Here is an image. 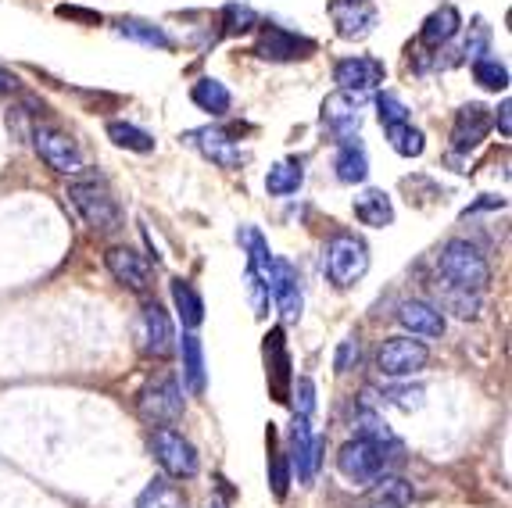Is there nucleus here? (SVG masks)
Returning <instances> with one entry per match:
<instances>
[{
	"instance_id": "18",
	"label": "nucleus",
	"mask_w": 512,
	"mask_h": 508,
	"mask_svg": "<svg viewBox=\"0 0 512 508\" xmlns=\"http://www.w3.org/2000/svg\"><path fill=\"white\" fill-rule=\"evenodd\" d=\"M265 373H269V390L280 405L291 401V358L283 348V330H273L265 337Z\"/></svg>"
},
{
	"instance_id": "4",
	"label": "nucleus",
	"mask_w": 512,
	"mask_h": 508,
	"mask_svg": "<svg viewBox=\"0 0 512 508\" xmlns=\"http://www.w3.org/2000/svg\"><path fill=\"white\" fill-rule=\"evenodd\" d=\"M323 272L333 287H355L369 272V247L355 233H337L323 251Z\"/></svg>"
},
{
	"instance_id": "41",
	"label": "nucleus",
	"mask_w": 512,
	"mask_h": 508,
	"mask_svg": "<svg viewBox=\"0 0 512 508\" xmlns=\"http://www.w3.org/2000/svg\"><path fill=\"white\" fill-rule=\"evenodd\" d=\"M248 294H251V308H255V315L269 312V287H265L262 272L251 269V265H248Z\"/></svg>"
},
{
	"instance_id": "22",
	"label": "nucleus",
	"mask_w": 512,
	"mask_h": 508,
	"mask_svg": "<svg viewBox=\"0 0 512 508\" xmlns=\"http://www.w3.org/2000/svg\"><path fill=\"white\" fill-rule=\"evenodd\" d=\"M355 219L362 222V226H373V229H384L394 222V204L391 197L384 194V190H362L359 197H355Z\"/></svg>"
},
{
	"instance_id": "8",
	"label": "nucleus",
	"mask_w": 512,
	"mask_h": 508,
	"mask_svg": "<svg viewBox=\"0 0 512 508\" xmlns=\"http://www.w3.org/2000/svg\"><path fill=\"white\" fill-rule=\"evenodd\" d=\"M430 362V351L423 340H412V337H391L384 340V348L376 355V369L391 380H405V376L419 373V369H427Z\"/></svg>"
},
{
	"instance_id": "14",
	"label": "nucleus",
	"mask_w": 512,
	"mask_h": 508,
	"mask_svg": "<svg viewBox=\"0 0 512 508\" xmlns=\"http://www.w3.org/2000/svg\"><path fill=\"white\" fill-rule=\"evenodd\" d=\"M330 18L341 40H366L376 26L373 0H330Z\"/></svg>"
},
{
	"instance_id": "13",
	"label": "nucleus",
	"mask_w": 512,
	"mask_h": 508,
	"mask_svg": "<svg viewBox=\"0 0 512 508\" xmlns=\"http://www.w3.org/2000/svg\"><path fill=\"white\" fill-rule=\"evenodd\" d=\"M140 340H144V355L165 358L176 348V330H172V319L158 301H144L140 308Z\"/></svg>"
},
{
	"instance_id": "45",
	"label": "nucleus",
	"mask_w": 512,
	"mask_h": 508,
	"mask_svg": "<svg viewBox=\"0 0 512 508\" xmlns=\"http://www.w3.org/2000/svg\"><path fill=\"white\" fill-rule=\"evenodd\" d=\"M15 90H18V76L15 72H8V68H0V97L15 94Z\"/></svg>"
},
{
	"instance_id": "3",
	"label": "nucleus",
	"mask_w": 512,
	"mask_h": 508,
	"mask_svg": "<svg viewBox=\"0 0 512 508\" xmlns=\"http://www.w3.org/2000/svg\"><path fill=\"white\" fill-rule=\"evenodd\" d=\"M69 201L76 204V212L83 215L86 226L97 229V233H119L122 229V208L115 194L104 187V179H76L69 187Z\"/></svg>"
},
{
	"instance_id": "24",
	"label": "nucleus",
	"mask_w": 512,
	"mask_h": 508,
	"mask_svg": "<svg viewBox=\"0 0 512 508\" xmlns=\"http://www.w3.org/2000/svg\"><path fill=\"white\" fill-rule=\"evenodd\" d=\"M115 29H119V36L140 43V47H151V51H172V36L165 33L162 26L144 22V18H119Z\"/></svg>"
},
{
	"instance_id": "5",
	"label": "nucleus",
	"mask_w": 512,
	"mask_h": 508,
	"mask_svg": "<svg viewBox=\"0 0 512 508\" xmlns=\"http://www.w3.org/2000/svg\"><path fill=\"white\" fill-rule=\"evenodd\" d=\"M151 455H154V462L165 469L169 480H190V476H197V469H201L197 448L180 430H172V426H158V430L151 433Z\"/></svg>"
},
{
	"instance_id": "23",
	"label": "nucleus",
	"mask_w": 512,
	"mask_h": 508,
	"mask_svg": "<svg viewBox=\"0 0 512 508\" xmlns=\"http://www.w3.org/2000/svg\"><path fill=\"white\" fill-rule=\"evenodd\" d=\"M459 29H462V15L452 8V4H444V8H437L434 15L423 22V29H419V43H423V47H444V43L452 40Z\"/></svg>"
},
{
	"instance_id": "12",
	"label": "nucleus",
	"mask_w": 512,
	"mask_h": 508,
	"mask_svg": "<svg viewBox=\"0 0 512 508\" xmlns=\"http://www.w3.org/2000/svg\"><path fill=\"white\" fill-rule=\"evenodd\" d=\"M387 68L376 58H344L333 65V83L341 86L344 94H373L376 86H384Z\"/></svg>"
},
{
	"instance_id": "17",
	"label": "nucleus",
	"mask_w": 512,
	"mask_h": 508,
	"mask_svg": "<svg viewBox=\"0 0 512 508\" xmlns=\"http://www.w3.org/2000/svg\"><path fill=\"white\" fill-rule=\"evenodd\" d=\"M359 108H362V94H330L323 101V126H330V133L337 136V144L341 140H351V136H359Z\"/></svg>"
},
{
	"instance_id": "34",
	"label": "nucleus",
	"mask_w": 512,
	"mask_h": 508,
	"mask_svg": "<svg viewBox=\"0 0 512 508\" xmlns=\"http://www.w3.org/2000/svg\"><path fill=\"white\" fill-rule=\"evenodd\" d=\"M269 483H273V494L276 498H287V487H291V466H287V462H291V458L283 455L280 451V444H276V433H269Z\"/></svg>"
},
{
	"instance_id": "36",
	"label": "nucleus",
	"mask_w": 512,
	"mask_h": 508,
	"mask_svg": "<svg viewBox=\"0 0 512 508\" xmlns=\"http://www.w3.org/2000/svg\"><path fill=\"white\" fill-rule=\"evenodd\" d=\"M240 244L248 247V254H251V269H258V272H265L269 269V262H273L276 254L269 251V244H265V237L258 233V229H240Z\"/></svg>"
},
{
	"instance_id": "15",
	"label": "nucleus",
	"mask_w": 512,
	"mask_h": 508,
	"mask_svg": "<svg viewBox=\"0 0 512 508\" xmlns=\"http://www.w3.org/2000/svg\"><path fill=\"white\" fill-rule=\"evenodd\" d=\"M291 462L298 466L301 483H312L319 473V462H323V441H319L308 419L294 415V426H291Z\"/></svg>"
},
{
	"instance_id": "32",
	"label": "nucleus",
	"mask_w": 512,
	"mask_h": 508,
	"mask_svg": "<svg viewBox=\"0 0 512 508\" xmlns=\"http://www.w3.org/2000/svg\"><path fill=\"white\" fill-rule=\"evenodd\" d=\"M108 136L111 144L126 147V151H137V154L154 151V136L144 133L140 126H133V122H108Z\"/></svg>"
},
{
	"instance_id": "6",
	"label": "nucleus",
	"mask_w": 512,
	"mask_h": 508,
	"mask_svg": "<svg viewBox=\"0 0 512 508\" xmlns=\"http://www.w3.org/2000/svg\"><path fill=\"white\" fill-rule=\"evenodd\" d=\"M137 408H140V415H144L147 423L172 426L183 415V387H180V380H176V376H169V373L154 376V380L140 390Z\"/></svg>"
},
{
	"instance_id": "43",
	"label": "nucleus",
	"mask_w": 512,
	"mask_h": 508,
	"mask_svg": "<svg viewBox=\"0 0 512 508\" xmlns=\"http://www.w3.org/2000/svg\"><path fill=\"white\" fill-rule=\"evenodd\" d=\"M487 40H491V29H487L484 22H477V26H473V36H470V40H466V47H462V54H466V58H470V61L484 58Z\"/></svg>"
},
{
	"instance_id": "21",
	"label": "nucleus",
	"mask_w": 512,
	"mask_h": 508,
	"mask_svg": "<svg viewBox=\"0 0 512 508\" xmlns=\"http://www.w3.org/2000/svg\"><path fill=\"white\" fill-rule=\"evenodd\" d=\"M333 169H337V179H341V183H362V179L369 176V158H366V147L359 144V136H351V140H341V144H337Z\"/></svg>"
},
{
	"instance_id": "46",
	"label": "nucleus",
	"mask_w": 512,
	"mask_h": 508,
	"mask_svg": "<svg viewBox=\"0 0 512 508\" xmlns=\"http://www.w3.org/2000/svg\"><path fill=\"white\" fill-rule=\"evenodd\" d=\"M58 15H65V18H83V22H97V15H90V11H79V8H61Z\"/></svg>"
},
{
	"instance_id": "35",
	"label": "nucleus",
	"mask_w": 512,
	"mask_h": 508,
	"mask_svg": "<svg viewBox=\"0 0 512 508\" xmlns=\"http://www.w3.org/2000/svg\"><path fill=\"white\" fill-rule=\"evenodd\" d=\"M473 79H477L484 90H509V68L498 58H477L473 61Z\"/></svg>"
},
{
	"instance_id": "11",
	"label": "nucleus",
	"mask_w": 512,
	"mask_h": 508,
	"mask_svg": "<svg viewBox=\"0 0 512 508\" xmlns=\"http://www.w3.org/2000/svg\"><path fill=\"white\" fill-rule=\"evenodd\" d=\"M262 26V36L255 43V54L265 61H298L308 58V54L316 51V43L308 40V36H298L291 29L273 26V22H258Z\"/></svg>"
},
{
	"instance_id": "44",
	"label": "nucleus",
	"mask_w": 512,
	"mask_h": 508,
	"mask_svg": "<svg viewBox=\"0 0 512 508\" xmlns=\"http://www.w3.org/2000/svg\"><path fill=\"white\" fill-rule=\"evenodd\" d=\"M498 129H502V136H512V104L502 101V108H498Z\"/></svg>"
},
{
	"instance_id": "47",
	"label": "nucleus",
	"mask_w": 512,
	"mask_h": 508,
	"mask_svg": "<svg viewBox=\"0 0 512 508\" xmlns=\"http://www.w3.org/2000/svg\"><path fill=\"white\" fill-rule=\"evenodd\" d=\"M208 508H222V505H219V501H212V505H208Z\"/></svg>"
},
{
	"instance_id": "33",
	"label": "nucleus",
	"mask_w": 512,
	"mask_h": 508,
	"mask_svg": "<svg viewBox=\"0 0 512 508\" xmlns=\"http://www.w3.org/2000/svg\"><path fill=\"white\" fill-rule=\"evenodd\" d=\"M441 305L452 315H459V319H477L480 315V294L452 287V283H441Z\"/></svg>"
},
{
	"instance_id": "42",
	"label": "nucleus",
	"mask_w": 512,
	"mask_h": 508,
	"mask_svg": "<svg viewBox=\"0 0 512 508\" xmlns=\"http://www.w3.org/2000/svg\"><path fill=\"white\" fill-rule=\"evenodd\" d=\"M355 362H359V337H344L337 355H333V369L348 373V369H355Z\"/></svg>"
},
{
	"instance_id": "10",
	"label": "nucleus",
	"mask_w": 512,
	"mask_h": 508,
	"mask_svg": "<svg viewBox=\"0 0 512 508\" xmlns=\"http://www.w3.org/2000/svg\"><path fill=\"white\" fill-rule=\"evenodd\" d=\"M265 287H269V297L276 301V308L283 312V319L294 322L301 319V280H298V269L291 262H283V258H273L269 269L262 272Z\"/></svg>"
},
{
	"instance_id": "25",
	"label": "nucleus",
	"mask_w": 512,
	"mask_h": 508,
	"mask_svg": "<svg viewBox=\"0 0 512 508\" xmlns=\"http://www.w3.org/2000/svg\"><path fill=\"white\" fill-rule=\"evenodd\" d=\"M369 505L373 508H405L412 505V487L402 476H380V480L369 483Z\"/></svg>"
},
{
	"instance_id": "27",
	"label": "nucleus",
	"mask_w": 512,
	"mask_h": 508,
	"mask_svg": "<svg viewBox=\"0 0 512 508\" xmlns=\"http://www.w3.org/2000/svg\"><path fill=\"white\" fill-rule=\"evenodd\" d=\"M172 305H176L180 322L187 326V330H197V326L205 322V301H201V294L194 290V283L172 280Z\"/></svg>"
},
{
	"instance_id": "16",
	"label": "nucleus",
	"mask_w": 512,
	"mask_h": 508,
	"mask_svg": "<svg viewBox=\"0 0 512 508\" xmlns=\"http://www.w3.org/2000/svg\"><path fill=\"white\" fill-rule=\"evenodd\" d=\"M104 265H108V272L122 287L137 290V294H144V290L151 287V265H147L144 254L133 251V247H108Z\"/></svg>"
},
{
	"instance_id": "29",
	"label": "nucleus",
	"mask_w": 512,
	"mask_h": 508,
	"mask_svg": "<svg viewBox=\"0 0 512 508\" xmlns=\"http://www.w3.org/2000/svg\"><path fill=\"white\" fill-rule=\"evenodd\" d=\"M190 101H194L201 111H208V115H226L233 97L219 79H197L194 90H190Z\"/></svg>"
},
{
	"instance_id": "9",
	"label": "nucleus",
	"mask_w": 512,
	"mask_h": 508,
	"mask_svg": "<svg viewBox=\"0 0 512 508\" xmlns=\"http://www.w3.org/2000/svg\"><path fill=\"white\" fill-rule=\"evenodd\" d=\"M183 144L201 151L212 165H219V169H240V165H244V151L237 147L230 129H219V126L190 129V133H183Z\"/></svg>"
},
{
	"instance_id": "19",
	"label": "nucleus",
	"mask_w": 512,
	"mask_h": 508,
	"mask_svg": "<svg viewBox=\"0 0 512 508\" xmlns=\"http://www.w3.org/2000/svg\"><path fill=\"white\" fill-rule=\"evenodd\" d=\"M398 322H402L412 337H427V340L444 337V312L437 305H430V301H402L398 305Z\"/></svg>"
},
{
	"instance_id": "2",
	"label": "nucleus",
	"mask_w": 512,
	"mask_h": 508,
	"mask_svg": "<svg viewBox=\"0 0 512 508\" xmlns=\"http://www.w3.org/2000/svg\"><path fill=\"white\" fill-rule=\"evenodd\" d=\"M437 272H441V283L473 290V294H484L491 283V265L484 251L470 240H448L437 254Z\"/></svg>"
},
{
	"instance_id": "37",
	"label": "nucleus",
	"mask_w": 512,
	"mask_h": 508,
	"mask_svg": "<svg viewBox=\"0 0 512 508\" xmlns=\"http://www.w3.org/2000/svg\"><path fill=\"white\" fill-rule=\"evenodd\" d=\"M376 115L384 126H398V122H409V108L402 104V97L394 94H380L376 97Z\"/></svg>"
},
{
	"instance_id": "20",
	"label": "nucleus",
	"mask_w": 512,
	"mask_h": 508,
	"mask_svg": "<svg viewBox=\"0 0 512 508\" xmlns=\"http://www.w3.org/2000/svg\"><path fill=\"white\" fill-rule=\"evenodd\" d=\"M487 133H491V111H487L484 104H466V108H459V115H455L452 147L455 151H473Z\"/></svg>"
},
{
	"instance_id": "26",
	"label": "nucleus",
	"mask_w": 512,
	"mask_h": 508,
	"mask_svg": "<svg viewBox=\"0 0 512 508\" xmlns=\"http://www.w3.org/2000/svg\"><path fill=\"white\" fill-rule=\"evenodd\" d=\"M137 508H187V494L169 476H154L144 491H140Z\"/></svg>"
},
{
	"instance_id": "39",
	"label": "nucleus",
	"mask_w": 512,
	"mask_h": 508,
	"mask_svg": "<svg viewBox=\"0 0 512 508\" xmlns=\"http://www.w3.org/2000/svg\"><path fill=\"white\" fill-rule=\"evenodd\" d=\"M423 394H427L423 387H391L384 398L387 405L402 408V412H416V408H423Z\"/></svg>"
},
{
	"instance_id": "28",
	"label": "nucleus",
	"mask_w": 512,
	"mask_h": 508,
	"mask_svg": "<svg viewBox=\"0 0 512 508\" xmlns=\"http://www.w3.org/2000/svg\"><path fill=\"white\" fill-rule=\"evenodd\" d=\"M183 351V380H187L190 394H205V348L194 333H183L180 340Z\"/></svg>"
},
{
	"instance_id": "31",
	"label": "nucleus",
	"mask_w": 512,
	"mask_h": 508,
	"mask_svg": "<svg viewBox=\"0 0 512 508\" xmlns=\"http://www.w3.org/2000/svg\"><path fill=\"white\" fill-rule=\"evenodd\" d=\"M305 183V169H301V161H280L269 169L265 176V190L273 197H287V194H298V187Z\"/></svg>"
},
{
	"instance_id": "30",
	"label": "nucleus",
	"mask_w": 512,
	"mask_h": 508,
	"mask_svg": "<svg viewBox=\"0 0 512 508\" xmlns=\"http://www.w3.org/2000/svg\"><path fill=\"white\" fill-rule=\"evenodd\" d=\"M384 133H387V144H391V151L402 154V158H419V154L427 151V136H423V129L412 126V122L384 126Z\"/></svg>"
},
{
	"instance_id": "38",
	"label": "nucleus",
	"mask_w": 512,
	"mask_h": 508,
	"mask_svg": "<svg viewBox=\"0 0 512 508\" xmlns=\"http://www.w3.org/2000/svg\"><path fill=\"white\" fill-rule=\"evenodd\" d=\"M222 22H226V33H248V29L258 26V15L244 4H230L222 11Z\"/></svg>"
},
{
	"instance_id": "7",
	"label": "nucleus",
	"mask_w": 512,
	"mask_h": 508,
	"mask_svg": "<svg viewBox=\"0 0 512 508\" xmlns=\"http://www.w3.org/2000/svg\"><path fill=\"white\" fill-rule=\"evenodd\" d=\"M33 147L54 172H61V176H79V172L86 169L83 151L76 147V140H72L69 133L54 129V126H36L33 129Z\"/></svg>"
},
{
	"instance_id": "40",
	"label": "nucleus",
	"mask_w": 512,
	"mask_h": 508,
	"mask_svg": "<svg viewBox=\"0 0 512 508\" xmlns=\"http://www.w3.org/2000/svg\"><path fill=\"white\" fill-rule=\"evenodd\" d=\"M312 412H316V383L298 380V387H294V415L312 419Z\"/></svg>"
},
{
	"instance_id": "1",
	"label": "nucleus",
	"mask_w": 512,
	"mask_h": 508,
	"mask_svg": "<svg viewBox=\"0 0 512 508\" xmlns=\"http://www.w3.org/2000/svg\"><path fill=\"white\" fill-rule=\"evenodd\" d=\"M402 455L405 448L394 433H359L355 441H348L337 451V469H341L344 480L369 487L373 480L391 473L402 462Z\"/></svg>"
}]
</instances>
